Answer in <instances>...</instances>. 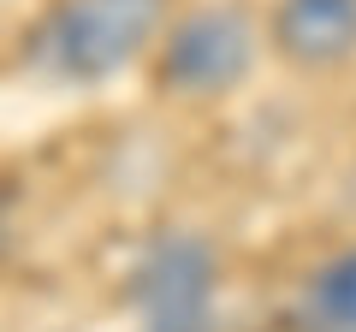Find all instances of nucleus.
Returning a JSON list of instances; mask_svg holds the SVG:
<instances>
[{"instance_id": "f257e3e1", "label": "nucleus", "mask_w": 356, "mask_h": 332, "mask_svg": "<svg viewBox=\"0 0 356 332\" xmlns=\"http://www.w3.org/2000/svg\"><path fill=\"white\" fill-rule=\"evenodd\" d=\"M166 6L172 0H54L42 24L30 30L24 60L48 83L95 90L107 77L131 72L161 42Z\"/></svg>"}, {"instance_id": "f03ea898", "label": "nucleus", "mask_w": 356, "mask_h": 332, "mask_svg": "<svg viewBox=\"0 0 356 332\" xmlns=\"http://www.w3.org/2000/svg\"><path fill=\"white\" fill-rule=\"evenodd\" d=\"M255 53H261V30L238 0H214L196 6L178 24H166L161 60H154V83L184 101H208V95H232L250 77Z\"/></svg>"}, {"instance_id": "7ed1b4c3", "label": "nucleus", "mask_w": 356, "mask_h": 332, "mask_svg": "<svg viewBox=\"0 0 356 332\" xmlns=\"http://www.w3.org/2000/svg\"><path fill=\"white\" fill-rule=\"evenodd\" d=\"M137 332H208L214 326V249L196 231H161L131 273Z\"/></svg>"}, {"instance_id": "20e7f679", "label": "nucleus", "mask_w": 356, "mask_h": 332, "mask_svg": "<svg viewBox=\"0 0 356 332\" xmlns=\"http://www.w3.org/2000/svg\"><path fill=\"white\" fill-rule=\"evenodd\" d=\"M267 42L303 72H327L356 53V0H280Z\"/></svg>"}, {"instance_id": "39448f33", "label": "nucleus", "mask_w": 356, "mask_h": 332, "mask_svg": "<svg viewBox=\"0 0 356 332\" xmlns=\"http://www.w3.org/2000/svg\"><path fill=\"white\" fill-rule=\"evenodd\" d=\"M291 326L297 332H356V243L344 256L321 261L303 279L291 303Z\"/></svg>"}, {"instance_id": "423d86ee", "label": "nucleus", "mask_w": 356, "mask_h": 332, "mask_svg": "<svg viewBox=\"0 0 356 332\" xmlns=\"http://www.w3.org/2000/svg\"><path fill=\"white\" fill-rule=\"evenodd\" d=\"M0 243H6V219H0Z\"/></svg>"}]
</instances>
